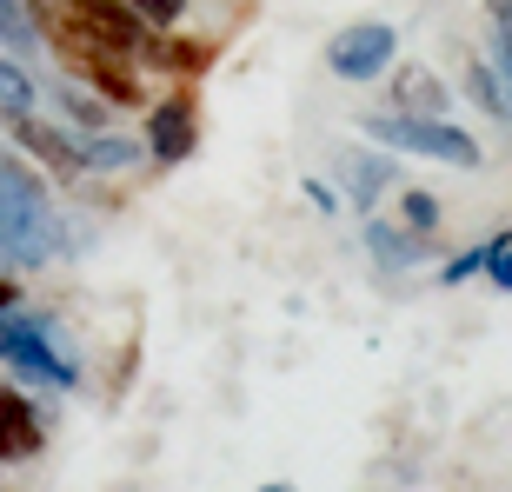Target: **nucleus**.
Returning a JSON list of instances; mask_svg holds the SVG:
<instances>
[{"instance_id": "nucleus-1", "label": "nucleus", "mask_w": 512, "mask_h": 492, "mask_svg": "<svg viewBox=\"0 0 512 492\" xmlns=\"http://www.w3.org/2000/svg\"><path fill=\"white\" fill-rule=\"evenodd\" d=\"M0 246L14 266H47L67 253V220L47 200V180L14 153H0Z\"/></svg>"}, {"instance_id": "nucleus-2", "label": "nucleus", "mask_w": 512, "mask_h": 492, "mask_svg": "<svg viewBox=\"0 0 512 492\" xmlns=\"http://www.w3.org/2000/svg\"><path fill=\"white\" fill-rule=\"evenodd\" d=\"M366 140H380L386 153H413V160H439V167H459V173H473L486 153H479V140L459 120H426V114H366L360 120Z\"/></svg>"}, {"instance_id": "nucleus-3", "label": "nucleus", "mask_w": 512, "mask_h": 492, "mask_svg": "<svg viewBox=\"0 0 512 492\" xmlns=\"http://www.w3.org/2000/svg\"><path fill=\"white\" fill-rule=\"evenodd\" d=\"M0 360L14 366L20 379H34V386H47V393H74L80 386V366L74 353L60 346V326L40 320V313H0Z\"/></svg>"}, {"instance_id": "nucleus-4", "label": "nucleus", "mask_w": 512, "mask_h": 492, "mask_svg": "<svg viewBox=\"0 0 512 492\" xmlns=\"http://www.w3.org/2000/svg\"><path fill=\"white\" fill-rule=\"evenodd\" d=\"M393 60H399V34L386 27V20H353V27H340V34L326 40V74L353 80V87L380 80Z\"/></svg>"}, {"instance_id": "nucleus-5", "label": "nucleus", "mask_w": 512, "mask_h": 492, "mask_svg": "<svg viewBox=\"0 0 512 492\" xmlns=\"http://www.w3.org/2000/svg\"><path fill=\"white\" fill-rule=\"evenodd\" d=\"M0 127H7V140L20 153H34L54 180H80V133L74 127H54V120H40V114H7Z\"/></svg>"}, {"instance_id": "nucleus-6", "label": "nucleus", "mask_w": 512, "mask_h": 492, "mask_svg": "<svg viewBox=\"0 0 512 492\" xmlns=\"http://www.w3.org/2000/svg\"><path fill=\"white\" fill-rule=\"evenodd\" d=\"M147 160L153 167H180L193 147H200V114H193V94H167L160 107L147 114Z\"/></svg>"}, {"instance_id": "nucleus-7", "label": "nucleus", "mask_w": 512, "mask_h": 492, "mask_svg": "<svg viewBox=\"0 0 512 492\" xmlns=\"http://www.w3.org/2000/svg\"><path fill=\"white\" fill-rule=\"evenodd\" d=\"M40 453V419H34V399H20L0 386V466H20V459Z\"/></svg>"}, {"instance_id": "nucleus-8", "label": "nucleus", "mask_w": 512, "mask_h": 492, "mask_svg": "<svg viewBox=\"0 0 512 492\" xmlns=\"http://www.w3.org/2000/svg\"><path fill=\"white\" fill-rule=\"evenodd\" d=\"M366 253H373L386 273H406V266L426 260V233H406V227H386V220H366Z\"/></svg>"}, {"instance_id": "nucleus-9", "label": "nucleus", "mask_w": 512, "mask_h": 492, "mask_svg": "<svg viewBox=\"0 0 512 492\" xmlns=\"http://www.w3.org/2000/svg\"><path fill=\"white\" fill-rule=\"evenodd\" d=\"M140 140H127V133H80V173H127V167H140Z\"/></svg>"}, {"instance_id": "nucleus-10", "label": "nucleus", "mask_w": 512, "mask_h": 492, "mask_svg": "<svg viewBox=\"0 0 512 492\" xmlns=\"http://www.w3.org/2000/svg\"><path fill=\"white\" fill-rule=\"evenodd\" d=\"M393 107L399 114H426V120H446V80L439 74H426V67H406V74L393 80Z\"/></svg>"}, {"instance_id": "nucleus-11", "label": "nucleus", "mask_w": 512, "mask_h": 492, "mask_svg": "<svg viewBox=\"0 0 512 492\" xmlns=\"http://www.w3.org/2000/svg\"><path fill=\"white\" fill-rule=\"evenodd\" d=\"M393 187V160L386 153H353L346 160V200H353V213H373V200Z\"/></svg>"}, {"instance_id": "nucleus-12", "label": "nucleus", "mask_w": 512, "mask_h": 492, "mask_svg": "<svg viewBox=\"0 0 512 492\" xmlns=\"http://www.w3.org/2000/svg\"><path fill=\"white\" fill-rule=\"evenodd\" d=\"M54 100H60V114H67V127L74 133H100L107 127V100L94 94V87H74V80H54Z\"/></svg>"}, {"instance_id": "nucleus-13", "label": "nucleus", "mask_w": 512, "mask_h": 492, "mask_svg": "<svg viewBox=\"0 0 512 492\" xmlns=\"http://www.w3.org/2000/svg\"><path fill=\"white\" fill-rule=\"evenodd\" d=\"M40 47V27H34V7L27 0H0V54L27 60Z\"/></svg>"}, {"instance_id": "nucleus-14", "label": "nucleus", "mask_w": 512, "mask_h": 492, "mask_svg": "<svg viewBox=\"0 0 512 492\" xmlns=\"http://www.w3.org/2000/svg\"><path fill=\"white\" fill-rule=\"evenodd\" d=\"M34 100H40L34 74H27L14 54H0V120L7 114H34Z\"/></svg>"}, {"instance_id": "nucleus-15", "label": "nucleus", "mask_w": 512, "mask_h": 492, "mask_svg": "<svg viewBox=\"0 0 512 492\" xmlns=\"http://www.w3.org/2000/svg\"><path fill=\"white\" fill-rule=\"evenodd\" d=\"M399 227H406V233H433L439 227V200L426 187H406V193H399Z\"/></svg>"}, {"instance_id": "nucleus-16", "label": "nucleus", "mask_w": 512, "mask_h": 492, "mask_svg": "<svg viewBox=\"0 0 512 492\" xmlns=\"http://www.w3.org/2000/svg\"><path fill=\"white\" fill-rule=\"evenodd\" d=\"M466 87H473V100H479L493 120H506V87H499L493 60H473V67H466Z\"/></svg>"}, {"instance_id": "nucleus-17", "label": "nucleus", "mask_w": 512, "mask_h": 492, "mask_svg": "<svg viewBox=\"0 0 512 492\" xmlns=\"http://www.w3.org/2000/svg\"><path fill=\"white\" fill-rule=\"evenodd\" d=\"M127 7L147 20L153 34H167V27H180V20H187V0H127Z\"/></svg>"}, {"instance_id": "nucleus-18", "label": "nucleus", "mask_w": 512, "mask_h": 492, "mask_svg": "<svg viewBox=\"0 0 512 492\" xmlns=\"http://www.w3.org/2000/svg\"><path fill=\"white\" fill-rule=\"evenodd\" d=\"M486 260H493V240H479V246H466V253H453L439 280H446V286H459V280H473V273H486Z\"/></svg>"}, {"instance_id": "nucleus-19", "label": "nucleus", "mask_w": 512, "mask_h": 492, "mask_svg": "<svg viewBox=\"0 0 512 492\" xmlns=\"http://www.w3.org/2000/svg\"><path fill=\"white\" fill-rule=\"evenodd\" d=\"M493 74L506 87V120H512V27H499V20H493Z\"/></svg>"}, {"instance_id": "nucleus-20", "label": "nucleus", "mask_w": 512, "mask_h": 492, "mask_svg": "<svg viewBox=\"0 0 512 492\" xmlns=\"http://www.w3.org/2000/svg\"><path fill=\"white\" fill-rule=\"evenodd\" d=\"M486 273H493L499 293H512V233H493V260H486Z\"/></svg>"}, {"instance_id": "nucleus-21", "label": "nucleus", "mask_w": 512, "mask_h": 492, "mask_svg": "<svg viewBox=\"0 0 512 492\" xmlns=\"http://www.w3.org/2000/svg\"><path fill=\"white\" fill-rule=\"evenodd\" d=\"M306 200H313V207H320V213H333V207H340V200H333V187H326V180H306Z\"/></svg>"}, {"instance_id": "nucleus-22", "label": "nucleus", "mask_w": 512, "mask_h": 492, "mask_svg": "<svg viewBox=\"0 0 512 492\" xmlns=\"http://www.w3.org/2000/svg\"><path fill=\"white\" fill-rule=\"evenodd\" d=\"M14 306H20V286L7 280V273H0V313H14Z\"/></svg>"}, {"instance_id": "nucleus-23", "label": "nucleus", "mask_w": 512, "mask_h": 492, "mask_svg": "<svg viewBox=\"0 0 512 492\" xmlns=\"http://www.w3.org/2000/svg\"><path fill=\"white\" fill-rule=\"evenodd\" d=\"M260 492H293V486H260Z\"/></svg>"}]
</instances>
